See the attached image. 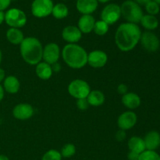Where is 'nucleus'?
Returning a JSON list of instances; mask_svg holds the SVG:
<instances>
[{
	"label": "nucleus",
	"instance_id": "27",
	"mask_svg": "<svg viewBox=\"0 0 160 160\" xmlns=\"http://www.w3.org/2000/svg\"><path fill=\"white\" fill-rule=\"evenodd\" d=\"M61 156L63 158H71L76 153V147L73 144H66L61 149Z\"/></svg>",
	"mask_w": 160,
	"mask_h": 160
},
{
	"label": "nucleus",
	"instance_id": "16",
	"mask_svg": "<svg viewBox=\"0 0 160 160\" xmlns=\"http://www.w3.org/2000/svg\"><path fill=\"white\" fill-rule=\"evenodd\" d=\"M146 150L156 151L160 146V134L156 131H151L144 138Z\"/></svg>",
	"mask_w": 160,
	"mask_h": 160
},
{
	"label": "nucleus",
	"instance_id": "34",
	"mask_svg": "<svg viewBox=\"0 0 160 160\" xmlns=\"http://www.w3.org/2000/svg\"><path fill=\"white\" fill-rule=\"evenodd\" d=\"M12 0H0V11H4L10 5Z\"/></svg>",
	"mask_w": 160,
	"mask_h": 160
},
{
	"label": "nucleus",
	"instance_id": "21",
	"mask_svg": "<svg viewBox=\"0 0 160 160\" xmlns=\"http://www.w3.org/2000/svg\"><path fill=\"white\" fill-rule=\"evenodd\" d=\"M36 75L42 80H48L52 76V66L45 62H40L36 65Z\"/></svg>",
	"mask_w": 160,
	"mask_h": 160
},
{
	"label": "nucleus",
	"instance_id": "3",
	"mask_svg": "<svg viewBox=\"0 0 160 160\" xmlns=\"http://www.w3.org/2000/svg\"><path fill=\"white\" fill-rule=\"evenodd\" d=\"M86 50L78 44H67L62 50V57L65 63L72 69H81L88 64Z\"/></svg>",
	"mask_w": 160,
	"mask_h": 160
},
{
	"label": "nucleus",
	"instance_id": "28",
	"mask_svg": "<svg viewBox=\"0 0 160 160\" xmlns=\"http://www.w3.org/2000/svg\"><path fill=\"white\" fill-rule=\"evenodd\" d=\"M138 160H160V156L156 151L145 150L139 155Z\"/></svg>",
	"mask_w": 160,
	"mask_h": 160
},
{
	"label": "nucleus",
	"instance_id": "20",
	"mask_svg": "<svg viewBox=\"0 0 160 160\" xmlns=\"http://www.w3.org/2000/svg\"><path fill=\"white\" fill-rule=\"evenodd\" d=\"M20 83L15 76H8L3 81V88L9 94H16L19 92Z\"/></svg>",
	"mask_w": 160,
	"mask_h": 160
},
{
	"label": "nucleus",
	"instance_id": "7",
	"mask_svg": "<svg viewBox=\"0 0 160 160\" xmlns=\"http://www.w3.org/2000/svg\"><path fill=\"white\" fill-rule=\"evenodd\" d=\"M53 2L52 0H34L31 4V12L38 18H44L51 15Z\"/></svg>",
	"mask_w": 160,
	"mask_h": 160
},
{
	"label": "nucleus",
	"instance_id": "35",
	"mask_svg": "<svg viewBox=\"0 0 160 160\" xmlns=\"http://www.w3.org/2000/svg\"><path fill=\"white\" fill-rule=\"evenodd\" d=\"M139 155L140 154H138V153L130 151L128 153V160H138Z\"/></svg>",
	"mask_w": 160,
	"mask_h": 160
},
{
	"label": "nucleus",
	"instance_id": "15",
	"mask_svg": "<svg viewBox=\"0 0 160 160\" xmlns=\"http://www.w3.org/2000/svg\"><path fill=\"white\" fill-rule=\"evenodd\" d=\"M97 0H78L76 7L78 12L83 15H91L98 8Z\"/></svg>",
	"mask_w": 160,
	"mask_h": 160
},
{
	"label": "nucleus",
	"instance_id": "1",
	"mask_svg": "<svg viewBox=\"0 0 160 160\" xmlns=\"http://www.w3.org/2000/svg\"><path fill=\"white\" fill-rule=\"evenodd\" d=\"M142 31L135 23H123L117 28L115 33V43L122 52H130L140 42Z\"/></svg>",
	"mask_w": 160,
	"mask_h": 160
},
{
	"label": "nucleus",
	"instance_id": "4",
	"mask_svg": "<svg viewBox=\"0 0 160 160\" xmlns=\"http://www.w3.org/2000/svg\"><path fill=\"white\" fill-rule=\"evenodd\" d=\"M121 16L128 21V23H140L144 16L143 11L140 5L133 0H126L120 6Z\"/></svg>",
	"mask_w": 160,
	"mask_h": 160
},
{
	"label": "nucleus",
	"instance_id": "5",
	"mask_svg": "<svg viewBox=\"0 0 160 160\" xmlns=\"http://www.w3.org/2000/svg\"><path fill=\"white\" fill-rule=\"evenodd\" d=\"M5 22L10 28L20 29L27 23V16L21 9L12 8L5 13Z\"/></svg>",
	"mask_w": 160,
	"mask_h": 160
},
{
	"label": "nucleus",
	"instance_id": "23",
	"mask_svg": "<svg viewBox=\"0 0 160 160\" xmlns=\"http://www.w3.org/2000/svg\"><path fill=\"white\" fill-rule=\"evenodd\" d=\"M88 102L89 105L92 106H100L105 102V95L101 91L98 90H93L91 91L89 95L87 97Z\"/></svg>",
	"mask_w": 160,
	"mask_h": 160
},
{
	"label": "nucleus",
	"instance_id": "45",
	"mask_svg": "<svg viewBox=\"0 0 160 160\" xmlns=\"http://www.w3.org/2000/svg\"><path fill=\"white\" fill-rule=\"evenodd\" d=\"M64 1H66V0H64Z\"/></svg>",
	"mask_w": 160,
	"mask_h": 160
},
{
	"label": "nucleus",
	"instance_id": "8",
	"mask_svg": "<svg viewBox=\"0 0 160 160\" xmlns=\"http://www.w3.org/2000/svg\"><path fill=\"white\" fill-rule=\"evenodd\" d=\"M121 17L120 6L115 3H110L103 8L101 12L102 20L109 25H112L117 23Z\"/></svg>",
	"mask_w": 160,
	"mask_h": 160
},
{
	"label": "nucleus",
	"instance_id": "9",
	"mask_svg": "<svg viewBox=\"0 0 160 160\" xmlns=\"http://www.w3.org/2000/svg\"><path fill=\"white\" fill-rule=\"evenodd\" d=\"M140 42L144 49L150 52H156L159 48L160 42L159 38L152 31H145L141 36Z\"/></svg>",
	"mask_w": 160,
	"mask_h": 160
},
{
	"label": "nucleus",
	"instance_id": "25",
	"mask_svg": "<svg viewBox=\"0 0 160 160\" xmlns=\"http://www.w3.org/2000/svg\"><path fill=\"white\" fill-rule=\"evenodd\" d=\"M52 14L57 20H62V19L66 18L68 16V7L63 3H57L53 6Z\"/></svg>",
	"mask_w": 160,
	"mask_h": 160
},
{
	"label": "nucleus",
	"instance_id": "22",
	"mask_svg": "<svg viewBox=\"0 0 160 160\" xmlns=\"http://www.w3.org/2000/svg\"><path fill=\"white\" fill-rule=\"evenodd\" d=\"M6 38L12 45H20L24 39L23 33L19 28H10L6 31Z\"/></svg>",
	"mask_w": 160,
	"mask_h": 160
},
{
	"label": "nucleus",
	"instance_id": "6",
	"mask_svg": "<svg viewBox=\"0 0 160 160\" xmlns=\"http://www.w3.org/2000/svg\"><path fill=\"white\" fill-rule=\"evenodd\" d=\"M91 92L88 83L81 79L72 81L68 86V92L72 97L80 99L86 98Z\"/></svg>",
	"mask_w": 160,
	"mask_h": 160
},
{
	"label": "nucleus",
	"instance_id": "26",
	"mask_svg": "<svg viewBox=\"0 0 160 160\" xmlns=\"http://www.w3.org/2000/svg\"><path fill=\"white\" fill-rule=\"evenodd\" d=\"M109 25L103 20H98V21H95L93 31L97 35L103 36L107 34L108 31H109Z\"/></svg>",
	"mask_w": 160,
	"mask_h": 160
},
{
	"label": "nucleus",
	"instance_id": "19",
	"mask_svg": "<svg viewBox=\"0 0 160 160\" xmlns=\"http://www.w3.org/2000/svg\"><path fill=\"white\" fill-rule=\"evenodd\" d=\"M128 146L130 151L141 154L146 150L144 139L138 136H133L128 140Z\"/></svg>",
	"mask_w": 160,
	"mask_h": 160
},
{
	"label": "nucleus",
	"instance_id": "33",
	"mask_svg": "<svg viewBox=\"0 0 160 160\" xmlns=\"http://www.w3.org/2000/svg\"><path fill=\"white\" fill-rule=\"evenodd\" d=\"M117 92H118V93L120 95H121L123 96V95H124L125 94H127L128 92V86L124 84H119L118 87H117Z\"/></svg>",
	"mask_w": 160,
	"mask_h": 160
},
{
	"label": "nucleus",
	"instance_id": "29",
	"mask_svg": "<svg viewBox=\"0 0 160 160\" xmlns=\"http://www.w3.org/2000/svg\"><path fill=\"white\" fill-rule=\"evenodd\" d=\"M62 158L60 152L55 149H50L43 155L42 160H62Z\"/></svg>",
	"mask_w": 160,
	"mask_h": 160
},
{
	"label": "nucleus",
	"instance_id": "11",
	"mask_svg": "<svg viewBox=\"0 0 160 160\" xmlns=\"http://www.w3.org/2000/svg\"><path fill=\"white\" fill-rule=\"evenodd\" d=\"M138 121V116L133 111H126L120 114L117 120V125L120 130L128 131L136 125Z\"/></svg>",
	"mask_w": 160,
	"mask_h": 160
},
{
	"label": "nucleus",
	"instance_id": "32",
	"mask_svg": "<svg viewBox=\"0 0 160 160\" xmlns=\"http://www.w3.org/2000/svg\"><path fill=\"white\" fill-rule=\"evenodd\" d=\"M116 139H117L118 142H123V140H125L127 137V134L125 131H123V130H119L117 133H116Z\"/></svg>",
	"mask_w": 160,
	"mask_h": 160
},
{
	"label": "nucleus",
	"instance_id": "39",
	"mask_svg": "<svg viewBox=\"0 0 160 160\" xmlns=\"http://www.w3.org/2000/svg\"><path fill=\"white\" fill-rule=\"evenodd\" d=\"M4 88H3L2 86L0 84V102L4 98Z\"/></svg>",
	"mask_w": 160,
	"mask_h": 160
},
{
	"label": "nucleus",
	"instance_id": "10",
	"mask_svg": "<svg viewBox=\"0 0 160 160\" xmlns=\"http://www.w3.org/2000/svg\"><path fill=\"white\" fill-rule=\"evenodd\" d=\"M59 57H60V48L56 43L51 42L47 44L43 48L42 59L44 62L52 66L59 61Z\"/></svg>",
	"mask_w": 160,
	"mask_h": 160
},
{
	"label": "nucleus",
	"instance_id": "44",
	"mask_svg": "<svg viewBox=\"0 0 160 160\" xmlns=\"http://www.w3.org/2000/svg\"><path fill=\"white\" fill-rule=\"evenodd\" d=\"M154 2H156V3H158V4L160 5V0H153Z\"/></svg>",
	"mask_w": 160,
	"mask_h": 160
},
{
	"label": "nucleus",
	"instance_id": "31",
	"mask_svg": "<svg viewBox=\"0 0 160 160\" xmlns=\"http://www.w3.org/2000/svg\"><path fill=\"white\" fill-rule=\"evenodd\" d=\"M90 106L88 102L87 98H80V99L77 100V107L80 109V110H86L88 109Z\"/></svg>",
	"mask_w": 160,
	"mask_h": 160
},
{
	"label": "nucleus",
	"instance_id": "24",
	"mask_svg": "<svg viewBox=\"0 0 160 160\" xmlns=\"http://www.w3.org/2000/svg\"><path fill=\"white\" fill-rule=\"evenodd\" d=\"M140 23L142 26L148 31L156 29L159 26V20L156 18V16L149 15V14L144 15Z\"/></svg>",
	"mask_w": 160,
	"mask_h": 160
},
{
	"label": "nucleus",
	"instance_id": "38",
	"mask_svg": "<svg viewBox=\"0 0 160 160\" xmlns=\"http://www.w3.org/2000/svg\"><path fill=\"white\" fill-rule=\"evenodd\" d=\"M135 2H137L138 5H145L146 3H148V2L151 1V0H133Z\"/></svg>",
	"mask_w": 160,
	"mask_h": 160
},
{
	"label": "nucleus",
	"instance_id": "30",
	"mask_svg": "<svg viewBox=\"0 0 160 160\" xmlns=\"http://www.w3.org/2000/svg\"><path fill=\"white\" fill-rule=\"evenodd\" d=\"M145 6V9H146L147 12H148V14H149V15L156 16V14H158L159 12V5L158 4V3H156V2L153 1V0L149 1L148 3H146Z\"/></svg>",
	"mask_w": 160,
	"mask_h": 160
},
{
	"label": "nucleus",
	"instance_id": "36",
	"mask_svg": "<svg viewBox=\"0 0 160 160\" xmlns=\"http://www.w3.org/2000/svg\"><path fill=\"white\" fill-rule=\"evenodd\" d=\"M52 71H55V72H59V70H61V67L60 65H59L58 62H56V63L53 64V65H52Z\"/></svg>",
	"mask_w": 160,
	"mask_h": 160
},
{
	"label": "nucleus",
	"instance_id": "13",
	"mask_svg": "<svg viewBox=\"0 0 160 160\" xmlns=\"http://www.w3.org/2000/svg\"><path fill=\"white\" fill-rule=\"evenodd\" d=\"M34 114L32 106L28 103H20L14 106L12 109V116L20 120H27Z\"/></svg>",
	"mask_w": 160,
	"mask_h": 160
},
{
	"label": "nucleus",
	"instance_id": "12",
	"mask_svg": "<svg viewBox=\"0 0 160 160\" xmlns=\"http://www.w3.org/2000/svg\"><path fill=\"white\" fill-rule=\"evenodd\" d=\"M108 62V56L104 51L94 50L88 54V64L93 68H102Z\"/></svg>",
	"mask_w": 160,
	"mask_h": 160
},
{
	"label": "nucleus",
	"instance_id": "18",
	"mask_svg": "<svg viewBox=\"0 0 160 160\" xmlns=\"http://www.w3.org/2000/svg\"><path fill=\"white\" fill-rule=\"evenodd\" d=\"M122 103L126 108L129 109H135L141 106L142 100L134 92H128L122 96Z\"/></svg>",
	"mask_w": 160,
	"mask_h": 160
},
{
	"label": "nucleus",
	"instance_id": "17",
	"mask_svg": "<svg viewBox=\"0 0 160 160\" xmlns=\"http://www.w3.org/2000/svg\"><path fill=\"white\" fill-rule=\"evenodd\" d=\"M95 20L92 15H82L78 22V28L82 34H89L93 31Z\"/></svg>",
	"mask_w": 160,
	"mask_h": 160
},
{
	"label": "nucleus",
	"instance_id": "40",
	"mask_svg": "<svg viewBox=\"0 0 160 160\" xmlns=\"http://www.w3.org/2000/svg\"><path fill=\"white\" fill-rule=\"evenodd\" d=\"M5 21V12L3 11H0V25Z\"/></svg>",
	"mask_w": 160,
	"mask_h": 160
},
{
	"label": "nucleus",
	"instance_id": "2",
	"mask_svg": "<svg viewBox=\"0 0 160 160\" xmlns=\"http://www.w3.org/2000/svg\"><path fill=\"white\" fill-rule=\"evenodd\" d=\"M43 48L40 41L34 37L24 38L20 45L22 59L29 65H37L42 60Z\"/></svg>",
	"mask_w": 160,
	"mask_h": 160
},
{
	"label": "nucleus",
	"instance_id": "43",
	"mask_svg": "<svg viewBox=\"0 0 160 160\" xmlns=\"http://www.w3.org/2000/svg\"><path fill=\"white\" fill-rule=\"evenodd\" d=\"M2 52L1 50H0V63H1L2 62Z\"/></svg>",
	"mask_w": 160,
	"mask_h": 160
},
{
	"label": "nucleus",
	"instance_id": "14",
	"mask_svg": "<svg viewBox=\"0 0 160 160\" xmlns=\"http://www.w3.org/2000/svg\"><path fill=\"white\" fill-rule=\"evenodd\" d=\"M82 37V33L76 26L69 25L65 27L62 31V38L69 44H76Z\"/></svg>",
	"mask_w": 160,
	"mask_h": 160
},
{
	"label": "nucleus",
	"instance_id": "37",
	"mask_svg": "<svg viewBox=\"0 0 160 160\" xmlns=\"http://www.w3.org/2000/svg\"><path fill=\"white\" fill-rule=\"evenodd\" d=\"M5 76H6V73H5L4 70L0 68V83H1L2 81H4Z\"/></svg>",
	"mask_w": 160,
	"mask_h": 160
},
{
	"label": "nucleus",
	"instance_id": "42",
	"mask_svg": "<svg viewBox=\"0 0 160 160\" xmlns=\"http://www.w3.org/2000/svg\"><path fill=\"white\" fill-rule=\"evenodd\" d=\"M98 1V2H99L101 3H106V2H109L110 0H97Z\"/></svg>",
	"mask_w": 160,
	"mask_h": 160
},
{
	"label": "nucleus",
	"instance_id": "41",
	"mask_svg": "<svg viewBox=\"0 0 160 160\" xmlns=\"http://www.w3.org/2000/svg\"><path fill=\"white\" fill-rule=\"evenodd\" d=\"M0 160H9V158L5 155H0Z\"/></svg>",
	"mask_w": 160,
	"mask_h": 160
}]
</instances>
